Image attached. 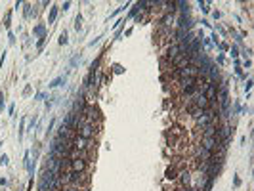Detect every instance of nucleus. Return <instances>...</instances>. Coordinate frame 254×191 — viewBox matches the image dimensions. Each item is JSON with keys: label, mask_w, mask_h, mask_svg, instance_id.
<instances>
[{"label": "nucleus", "mask_w": 254, "mask_h": 191, "mask_svg": "<svg viewBox=\"0 0 254 191\" xmlns=\"http://www.w3.org/2000/svg\"><path fill=\"white\" fill-rule=\"evenodd\" d=\"M61 82H65V77H59V78H55V80H52V84H50V88H55V86H59Z\"/></svg>", "instance_id": "obj_8"}, {"label": "nucleus", "mask_w": 254, "mask_h": 191, "mask_svg": "<svg viewBox=\"0 0 254 191\" xmlns=\"http://www.w3.org/2000/svg\"><path fill=\"white\" fill-rule=\"evenodd\" d=\"M172 21H174V15H170V13H166V15H164V17H162V19H161V23H162V25H164V27H168V25H172Z\"/></svg>", "instance_id": "obj_7"}, {"label": "nucleus", "mask_w": 254, "mask_h": 191, "mask_svg": "<svg viewBox=\"0 0 254 191\" xmlns=\"http://www.w3.org/2000/svg\"><path fill=\"white\" fill-rule=\"evenodd\" d=\"M69 170H73V172H84L86 170V161H84V159H69Z\"/></svg>", "instance_id": "obj_4"}, {"label": "nucleus", "mask_w": 254, "mask_h": 191, "mask_svg": "<svg viewBox=\"0 0 254 191\" xmlns=\"http://www.w3.org/2000/svg\"><path fill=\"white\" fill-rule=\"evenodd\" d=\"M77 134H78V136H82V138L94 140V136L97 134V126H96V124H84V126H82V128H80Z\"/></svg>", "instance_id": "obj_2"}, {"label": "nucleus", "mask_w": 254, "mask_h": 191, "mask_svg": "<svg viewBox=\"0 0 254 191\" xmlns=\"http://www.w3.org/2000/svg\"><path fill=\"white\" fill-rule=\"evenodd\" d=\"M55 13H57V8H52V12H50V23L55 19Z\"/></svg>", "instance_id": "obj_9"}, {"label": "nucleus", "mask_w": 254, "mask_h": 191, "mask_svg": "<svg viewBox=\"0 0 254 191\" xmlns=\"http://www.w3.org/2000/svg\"><path fill=\"white\" fill-rule=\"evenodd\" d=\"M71 145L80 149V151H90L94 147V140H88V138H82V136H78V134H75L73 140H71Z\"/></svg>", "instance_id": "obj_1"}, {"label": "nucleus", "mask_w": 254, "mask_h": 191, "mask_svg": "<svg viewBox=\"0 0 254 191\" xmlns=\"http://www.w3.org/2000/svg\"><path fill=\"white\" fill-rule=\"evenodd\" d=\"M170 65L174 69H184L187 65H191V58H189V55H178V58H174L170 61Z\"/></svg>", "instance_id": "obj_3"}, {"label": "nucleus", "mask_w": 254, "mask_h": 191, "mask_svg": "<svg viewBox=\"0 0 254 191\" xmlns=\"http://www.w3.org/2000/svg\"><path fill=\"white\" fill-rule=\"evenodd\" d=\"M216 145H218V140H216V136H214V138H203V147H204V149H208V151H214V149H216Z\"/></svg>", "instance_id": "obj_5"}, {"label": "nucleus", "mask_w": 254, "mask_h": 191, "mask_svg": "<svg viewBox=\"0 0 254 191\" xmlns=\"http://www.w3.org/2000/svg\"><path fill=\"white\" fill-rule=\"evenodd\" d=\"M0 163H2V164H8V157H6V155H0Z\"/></svg>", "instance_id": "obj_12"}, {"label": "nucleus", "mask_w": 254, "mask_h": 191, "mask_svg": "<svg viewBox=\"0 0 254 191\" xmlns=\"http://www.w3.org/2000/svg\"><path fill=\"white\" fill-rule=\"evenodd\" d=\"M4 105H6V101H4V96H0V111L4 109Z\"/></svg>", "instance_id": "obj_13"}, {"label": "nucleus", "mask_w": 254, "mask_h": 191, "mask_svg": "<svg viewBox=\"0 0 254 191\" xmlns=\"http://www.w3.org/2000/svg\"><path fill=\"white\" fill-rule=\"evenodd\" d=\"M59 44H67V35H65V33L59 36Z\"/></svg>", "instance_id": "obj_11"}, {"label": "nucleus", "mask_w": 254, "mask_h": 191, "mask_svg": "<svg viewBox=\"0 0 254 191\" xmlns=\"http://www.w3.org/2000/svg\"><path fill=\"white\" fill-rule=\"evenodd\" d=\"M80 23H82V17H80V15H77V23H75V27H77V31H78L80 27H82V25H80Z\"/></svg>", "instance_id": "obj_10"}, {"label": "nucleus", "mask_w": 254, "mask_h": 191, "mask_svg": "<svg viewBox=\"0 0 254 191\" xmlns=\"http://www.w3.org/2000/svg\"><path fill=\"white\" fill-rule=\"evenodd\" d=\"M180 180H182V184H184V185H189V184H191V176H189V172H182V174H180Z\"/></svg>", "instance_id": "obj_6"}]
</instances>
